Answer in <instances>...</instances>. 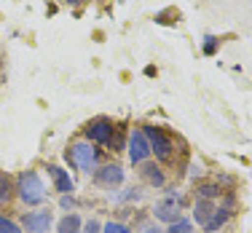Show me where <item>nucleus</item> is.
<instances>
[{
    "mask_svg": "<svg viewBox=\"0 0 252 233\" xmlns=\"http://www.w3.org/2000/svg\"><path fill=\"white\" fill-rule=\"evenodd\" d=\"M231 214H233L231 209H225L223 204H218V201H201V199H196L193 220L199 223V228H204L207 233L220 231L228 220H231Z\"/></svg>",
    "mask_w": 252,
    "mask_h": 233,
    "instance_id": "obj_1",
    "label": "nucleus"
},
{
    "mask_svg": "<svg viewBox=\"0 0 252 233\" xmlns=\"http://www.w3.org/2000/svg\"><path fill=\"white\" fill-rule=\"evenodd\" d=\"M16 190H19V199L27 206H38L46 201V185L38 172H22L19 180H16Z\"/></svg>",
    "mask_w": 252,
    "mask_h": 233,
    "instance_id": "obj_2",
    "label": "nucleus"
},
{
    "mask_svg": "<svg viewBox=\"0 0 252 233\" xmlns=\"http://www.w3.org/2000/svg\"><path fill=\"white\" fill-rule=\"evenodd\" d=\"M142 134H145L148 145H151V153L158 161H172V158H175V140H172V137L166 134L161 126L148 123V126H142Z\"/></svg>",
    "mask_w": 252,
    "mask_h": 233,
    "instance_id": "obj_3",
    "label": "nucleus"
},
{
    "mask_svg": "<svg viewBox=\"0 0 252 233\" xmlns=\"http://www.w3.org/2000/svg\"><path fill=\"white\" fill-rule=\"evenodd\" d=\"M64 155H67V161L75 166V169H81V172H92L94 166H97V147H92V142H89V140L73 142L70 150Z\"/></svg>",
    "mask_w": 252,
    "mask_h": 233,
    "instance_id": "obj_4",
    "label": "nucleus"
},
{
    "mask_svg": "<svg viewBox=\"0 0 252 233\" xmlns=\"http://www.w3.org/2000/svg\"><path fill=\"white\" fill-rule=\"evenodd\" d=\"M183 196L180 193H175V190H172L169 196H166L164 201H158V204H156V209H153V214H156V220H161V223H177L180 217H183Z\"/></svg>",
    "mask_w": 252,
    "mask_h": 233,
    "instance_id": "obj_5",
    "label": "nucleus"
},
{
    "mask_svg": "<svg viewBox=\"0 0 252 233\" xmlns=\"http://www.w3.org/2000/svg\"><path fill=\"white\" fill-rule=\"evenodd\" d=\"M126 147H129V161H131L134 166L145 164V161L153 155V153H151V145H148V140H145V134H142V129L131 131L129 140H126Z\"/></svg>",
    "mask_w": 252,
    "mask_h": 233,
    "instance_id": "obj_6",
    "label": "nucleus"
},
{
    "mask_svg": "<svg viewBox=\"0 0 252 233\" xmlns=\"http://www.w3.org/2000/svg\"><path fill=\"white\" fill-rule=\"evenodd\" d=\"M116 131V123L110 118H94L86 123V140L97 142V145H110V137Z\"/></svg>",
    "mask_w": 252,
    "mask_h": 233,
    "instance_id": "obj_7",
    "label": "nucleus"
},
{
    "mask_svg": "<svg viewBox=\"0 0 252 233\" xmlns=\"http://www.w3.org/2000/svg\"><path fill=\"white\" fill-rule=\"evenodd\" d=\"M51 223H54V214L49 209H40V212H27L22 225H25L27 233H49L51 231Z\"/></svg>",
    "mask_w": 252,
    "mask_h": 233,
    "instance_id": "obj_8",
    "label": "nucleus"
},
{
    "mask_svg": "<svg viewBox=\"0 0 252 233\" xmlns=\"http://www.w3.org/2000/svg\"><path fill=\"white\" fill-rule=\"evenodd\" d=\"M94 182L102 185V188H118V185L124 182V169L118 164H107L102 166V169H97V175H94Z\"/></svg>",
    "mask_w": 252,
    "mask_h": 233,
    "instance_id": "obj_9",
    "label": "nucleus"
},
{
    "mask_svg": "<svg viewBox=\"0 0 252 233\" xmlns=\"http://www.w3.org/2000/svg\"><path fill=\"white\" fill-rule=\"evenodd\" d=\"M49 175H51V180H54V185H57V190L62 196H73V190H75V182L70 180V175L62 169V166H49Z\"/></svg>",
    "mask_w": 252,
    "mask_h": 233,
    "instance_id": "obj_10",
    "label": "nucleus"
},
{
    "mask_svg": "<svg viewBox=\"0 0 252 233\" xmlns=\"http://www.w3.org/2000/svg\"><path fill=\"white\" fill-rule=\"evenodd\" d=\"M142 166V177H145L148 182L153 185V188H164V182H166V177H164V172L158 169L156 164H151V161H145V164H140Z\"/></svg>",
    "mask_w": 252,
    "mask_h": 233,
    "instance_id": "obj_11",
    "label": "nucleus"
},
{
    "mask_svg": "<svg viewBox=\"0 0 252 233\" xmlns=\"http://www.w3.org/2000/svg\"><path fill=\"white\" fill-rule=\"evenodd\" d=\"M220 196H223V190L215 182H204L196 188V199H201V201H220Z\"/></svg>",
    "mask_w": 252,
    "mask_h": 233,
    "instance_id": "obj_12",
    "label": "nucleus"
},
{
    "mask_svg": "<svg viewBox=\"0 0 252 233\" xmlns=\"http://www.w3.org/2000/svg\"><path fill=\"white\" fill-rule=\"evenodd\" d=\"M57 233H81V217L78 214H67V217L59 220Z\"/></svg>",
    "mask_w": 252,
    "mask_h": 233,
    "instance_id": "obj_13",
    "label": "nucleus"
},
{
    "mask_svg": "<svg viewBox=\"0 0 252 233\" xmlns=\"http://www.w3.org/2000/svg\"><path fill=\"white\" fill-rule=\"evenodd\" d=\"M11 201V177L5 172H0V206H5Z\"/></svg>",
    "mask_w": 252,
    "mask_h": 233,
    "instance_id": "obj_14",
    "label": "nucleus"
},
{
    "mask_svg": "<svg viewBox=\"0 0 252 233\" xmlns=\"http://www.w3.org/2000/svg\"><path fill=\"white\" fill-rule=\"evenodd\" d=\"M166 233H193V223H190V220H185V217H180L177 223L169 225V231H166Z\"/></svg>",
    "mask_w": 252,
    "mask_h": 233,
    "instance_id": "obj_15",
    "label": "nucleus"
},
{
    "mask_svg": "<svg viewBox=\"0 0 252 233\" xmlns=\"http://www.w3.org/2000/svg\"><path fill=\"white\" fill-rule=\"evenodd\" d=\"M0 233H22V228L14 223V220H8V217L0 214Z\"/></svg>",
    "mask_w": 252,
    "mask_h": 233,
    "instance_id": "obj_16",
    "label": "nucleus"
},
{
    "mask_svg": "<svg viewBox=\"0 0 252 233\" xmlns=\"http://www.w3.org/2000/svg\"><path fill=\"white\" fill-rule=\"evenodd\" d=\"M102 233H131V228L124 223H107V225H102Z\"/></svg>",
    "mask_w": 252,
    "mask_h": 233,
    "instance_id": "obj_17",
    "label": "nucleus"
},
{
    "mask_svg": "<svg viewBox=\"0 0 252 233\" xmlns=\"http://www.w3.org/2000/svg\"><path fill=\"white\" fill-rule=\"evenodd\" d=\"M215 51H218V38H212V35H209V38H204V54H207V57H212Z\"/></svg>",
    "mask_w": 252,
    "mask_h": 233,
    "instance_id": "obj_18",
    "label": "nucleus"
},
{
    "mask_svg": "<svg viewBox=\"0 0 252 233\" xmlns=\"http://www.w3.org/2000/svg\"><path fill=\"white\" fill-rule=\"evenodd\" d=\"M99 231H102V225L97 220H89L86 225H81V233H99Z\"/></svg>",
    "mask_w": 252,
    "mask_h": 233,
    "instance_id": "obj_19",
    "label": "nucleus"
},
{
    "mask_svg": "<svg viewBox=\"0 0 252 233\" xmlns=\"http://www.w3.org/2000/svg\"><path fill=\"white\" fill-rule=\"evenodd\" d=\"M142 233H166V231L158 228V225H153V223H148V225H142Z\"/></svg>",
    "mask_w": 252,
    "mask_h": 233,
    "instance_id": "obj_20",
    "label": "nucleus"
},
{
    "mask_svg": "<svg viewBox=\"0 0 252 233\" xmlns=\"http://www.w3.org/2000/svg\"><path fill=\"white\" fill-rule=\"evenodd\" d=\"M59 204H62V209H73L75 206V199H73V196H62V201H59Z\"/></svg>",
    "mask_w": 252,
    "mask_h": 233,
    "instance_id": "obj_21",
    "label": "nucleus"
},
{
    "mask_svg": "<svg viewBox=\"0 0 252 233\" xmlns=\"http://www.w3.org/2000/svg\"><path fill=\"white\" fill-rule=\"evenodd\" d=\"M64 3H73L75 5V3H81V0H64Z\"/></svg>",
    "mask_w": 252,
    "mask_h": 233,
    "instance_id": "obj_22",
    "label": "nucleus"
},
{
    "mask_svg": "<svg viewBox=\"0 0 252 233\" xmlns=\"http://www.w3.org/2000/svg\"><path fill=\"white\" fill-rule=\"evenodd\" d=\"M0 70H3V59H0Z\"/></svg>",
    "mask_w": 252,
    "mask_h": 233,
    "instance_id": "obj_23",
    "label": "nucleus"
}]
</instances>
